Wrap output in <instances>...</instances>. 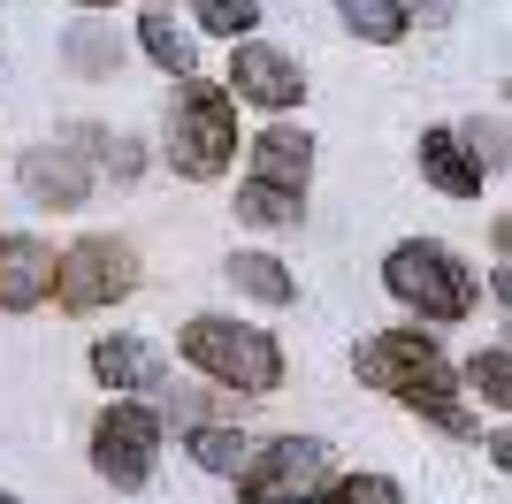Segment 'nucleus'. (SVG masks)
I'll list each match as a JSON object with an SVG mask.
<instances>
[{"label":"nucleus","instance_id":"f257e3e1","mask_svg":"<svg viewBox=\"0 0 512 504\" xmlns=\"http://www.w3.org/2000/svg\"><path fill=\"white\" fill-rule=\"evenodd\" d=\"M184 359H192L199 375L245 390V398H268V390L283 382L276 336H268V329H245V321H214V314L184 321Z\"/></svg>","mask_w":512,"mask_h":504},{"label":"nucleus","instance_id":"f03ea898","mask_svg":"<svg viewBox=\"0 0 512 504\" xmlns=\"http://www.w3.org/2000/svg\"><path fill=\"white\" fill-rule=\"evenodd\" d=\"M237 153V100L207 77H184V92L169 100V161L184 176H222Z\"/></svg>","mask_w":512,"mask_h":504},{"label":"nucleus","instance_id":"7ed1b4c3","mask_svg":"<svg viewBox=\"0 0 512 504\" xmlns=\"http://www.w3.org/2000/svg\"><path fill=\"white\" fill-rule=\"evenodd\" d=\"M383 283H390V298H406L421 321L474 314V275L459 268L444 245H428V237H413V245L390 252V260H383Z\"/></svg>","mask_w":512,"mask_h":504},{"label":"nucleus","instance_id":"20e7f679","mask_svg":"<svg viewBox=\"0 0 512 504\" xmlns=\"http://www.w3.org/2000/svg\"><path fill=\"white\" fill-rule=\"evenodd\" d=\"M130 283H138V252L123 237H85L54 260V298L69 314H100L115 298H130Z\"/></svg>","mask_w":512,"mask_h":504},{"label":"nucleus","instance_id":"39448f33","mask_svg":"<svg viewBox=\"0 0 512 504\" xmlns=\"http://www.w3.org/2000/svg\"><path fill=\"white\" fill-rule=\"evenodd\" d=\"M314 489H329V443L314 436H283L260 459L237 466V497L245 504H306Z\"/></svg>","mask_w":512,"mask_h":504},{"label":"nucleus","instance_id":"423d86ee","mask_svg":"<svg viewBox=\"0 0 512 504\" xmlns=\"http://www.w3.org/2000/svg\"><path fill=\"white\" fill-rule=\"evenodd\" d=\"M153 451H161V420L146 405H107L100 428H92V459L115 489H146L153 474Z\"/></svg>","mask_w":512,"mask_h":504},{"label":"nucleus","instance_id":"0eeeda50","mask_svg":"<svg viewBox=\"0 0 512 504\" xmlns=\"http://www.w3.org/2000/svg\"><path fill=\"white\" fill-rule=\"evenodd\" d=\"M360 382L367 390H421V382H444V352H436V336H413V329H383L360 344Z\"/></svg>","mask_w":512,"mask_h":504},{"label":"nucleus","instance_id":"6e6552de","mask_svg":"<svg viewBox=\"0 0 512 504\" xmlns=\"http://www.w3.org/2000/svg\"><path fill=\"white\" fill-rule=\"evenodd\" d=\"M230 84H237V100H253V107H299L306 100L299 62L276 54V46H260V39H245L230 54Z\"/></svg>","mask_w":512,"mask_h":504},{"label":"nucleus","instance_id":"1a4fd4ad","mask_svg":"<svg viewBox=\"0 0 512 504\" xmlns=\"http://www.w3.org/2000/svg\"><path fill=\"white\" fill-rule=\"evenodd\" d=\"M421 176L451 199H474V191L490 184V161L467 146V130H421Z\"/></svg>","mask_w":512,"mask_h":504},{"label":"nucleus","instance_id":"9d476101","mask_svg":"<svg viewBox=\"0 0 512 504\" xmlns=\"http://www.w3.org/2000/svg\"><path fill=\"white\" fill-rule=\"evenodd\" d=\"M54 291V252L39 237H0V314H31Z\"/></svg>","mask_w":512,"mask_h":504},{"label":"nucleus","instance_id":"9b49d317","mask_svg":"<svg viewBox=\"0 0 512 504\" xmlns=\"http://www.w3.org/2000/svg\"><path fill=\"white\" fill-rule=\"evenodd\" d=\"M23 191H31L39 207H85L92 176H85V161H77V153L39 146V153H23Z\"/></svg>","mask_w":512,"mask_h":504},{"label":"nucleus","instance_id":"f8f14e48","mask_svg":"<svg viewBox=\"0 0 512 504\" xmlns=\"http://www.w3.org/2000/svg\"><path fill=\"white\" fill-rule=\"evenodd\" d=\"M92 375L115 382V390H161L169 367H161V352L138 344V336H100V344H92Z\"/></svg>","mask_w":512,"mask_h":504},{"label":"nucleus","instance_id":"ddd939ff","mask_svg":"<svg viewBox=\"0 0 512 504\" xmlns=\"http://www.w3.org/2000/svg\"><path fill=\"white\" fill-rule=\"evenodd\" d=\"M253 184H276V191H306V176H314V138L306 130H260V146H253Z\"/></svg>","mask_w":512,"mask_h":504},{"label":"nucleus","instance_id":"4468645a","mask_svg":"<svg viewBox=\"0 0 512 504\" xmlns=\"http://www.w3.org/2000/svg\"><path fill=\"white\" fill-rule=\"evenodd\" d=\"M138 46H146V54H153L161 69H169V77H192V62H199L192 31H176V16H169V8H153V16L138 23Z\"/></svg>","mask_w":512,"mask_h":504},{"label":"nucleus","instance_id":"2eb2a0df","mask_svg":"<svg viewBox=\"0 0 512 504\" xmlns=\"http://www.w3.org/2000/svg\"><path fill=\"white\" fill-rule=\"evenodd\" d=\"M62 54H69V69H85V77H115V62H123V39H115L107 23H69Z\"/></svg>","mask_w":512,"mask_h":504},{"label":"nucleus","instance_id":"dca6fc26","mask_svg":"<svg viewBox=\"0 0 512 504\" xmlns=\"http://www.w3.org/2000/svg\"><path fill=\"white\" fill-rule=\"evenodd\" d=\"M237 222H253V230H291V222H299V191L245 184L237 191Z\"/></svg>","mask_w":512,"mask_h":504},{"label":"nucleus","instance_id":"f3484780","mask_svg":"<svg viewBox=\"0 0 512 504\" xmlns=\"http://www.w3.org/2000/svg\"><path fill=\"white\" fill-rule=\"evenodd\" d=\"M230 283H237V291H253V298H268V306L291 298V268L268 260V252H237V260H230Z\"/></svg>","mask_w":512,"mask_h":504},{"label":"nucleus","instance_id":"a211bd4d","mask_svg":"<svg viewBox=\"0 0 512 504\" xmlns=\"http://www.w3.org/2000/svg\"><path fill=\"white\" fill-rule=\"evenodd\" d=\"M337 8H344V23H352L360 39H375V46L406 39V0H337Z\"/></svg>","mask_w":512,"mask_h":504},{"label":"nucleus","instance_id":"6ab92c4d","mask_svg":"<svg viewBox=\"0 0 512 504\" xmlns=\"http://www.w3.org/2000/svg\"><path fill=\"white\" fill-rule=\"evenodd\" d=\"M192 459L207 466V474H237V466L253 459V451H245V436H237V428H192Z\"/></svg>","mask_w":512,"mask_h":504},{"label":"nucleus","instance_id":"aec40b11","mask_svg":"<svg viewBox=\"0 0 512 504\" xmlns=\"http://www.w3.org/2000/svg\"><path fill=\"white\" fill-rule=\"evenodd\" d=\"M467 382H474V398H482V405H512V352H505V344L474 352Z\"/></svg>","mask_w":512,"mask_h":504},{"label":"nucleus","instance_id":"412c9836","mask_svg":"<svg viewBox=\"0 0 512 504\" xmlns=\"http://www.w3.org/2000/svg\"><path fill=\"white\" fill-rule=\"evenodd\" d=\"M406 405H413V413H428L444 436H474V413H467V405H451L444 382H421V390H406Z\"/></svg>","mask_w":512,"mask_h":504},{"label":"nucleus","instance_id":"4be33fe9","mask_svg":"<svg viewBox=\"0 0 512 504\" xmlns=\"http://www.w3.org/2000/svg\"><path fill=\"white\" fill-rule=\"evenodd\" d=\"M199 23L237 46V31H253V23H260V0H199Z\"/></svg>","mask_w":512,"mask_h":504},{"label":"nucleus","instance_id":"5701e85b","mask_svg":"<svg viewBox=\"0 0 512 504\" xmlns=\"http://www.w3.org/2000/svg\"><path fill=\"white\" fill-rule=\"evenodd\" d=\"M321 504H398V482H390V474H352V482H337Z\"/></svg>","mask_w":512,"mask_h":504},{"label":"nucleus","instance_id":"b1692460","mask_svg":"<svg viewBox=\"0 0 512 504\" xmlns=\"http://www.w3.org/2000/svg\"><path fill=\"white\" fill-rule=\"evenodd\" d=\"M107 161H115V176H138V138H115V153H107Z\"/></svg>","mask_w":512,"mask_h":504},{"label":"nucleus","instance_id":"393cba45","mask_svg":"<svg viewBox=\"0 0 512 504\" xmlns=\"http://www.w3.org/2000/svg\"><path fill=\"white\" fill-rule=\"evenodd\" d=\"M85 8H107V0H85Z\"/></svg>","mask_w":512,"mask_h":504},{"label":"nucleus","instance_id":"a878e982","mask_svg":"<svg viewBox=\"0 0 512 504\" xmlns=\"http://www.w3.org/2000/svg\"><path fill=\"white\" fill-rule=\"evenodd\" d=\"M0 504H16V497H8V489H0Z\"/></svg>","mask_w":512,"mask_h":504}]
</instances>
